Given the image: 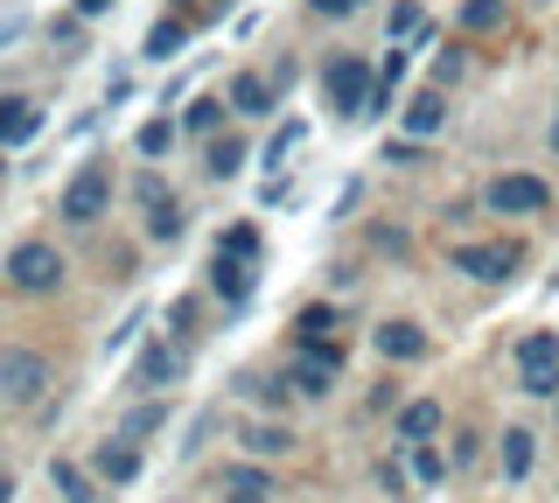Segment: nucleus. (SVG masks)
Instances as JSON below:
<instances>
[{
  "label": "nucleus",
  "mask_w": 559,
  "mask_h": 503,
  "mask_svg": "<svg viewBox=\"0 0 559 503\" xmlns=\"http://www.w3.org/2000/svg\"><path fill=\"white\" fill-rule=\"evenodd\" d=\"M322 92H329V106H336L343 119H371V98H378L371 63H364V57H336L322 71Z\"/></svg>",
  "instance_id": "nucleus-1"
},
{
  "label": "nucleus",
  "mask_w": 559,
  "mask_h": 503,
  "mask_svg": "<svg viewBox=\"0 0 559 503\" xmlns=\"http://www.w3.org/2000/svg\"><path fill=\"white\" fill-rule=\"evenodd\" d=\"M105 211H112V176H105L98 161H84L78 176L63 182V203H57V217H63V224H98Z\"/></svg>",
  "instance_id": "nucleus-2"
},
{
  "label": "nucleus",
  "mask_w": 559,
  "mask_h": 503,
  "mask_svg": "<svg viewBox=\"0 0 559 503\" xmlns=\"http://www.w3.org/2000/svg\"><path fill=\"white\" fill-rule=\"evenodd\" d=\"M63 252L57 245H43V238H28V245H14L8 252V280L22 287V294H57L63 287Z\"/></svg>",
  "instance_id": "nucleus-3"
},
{
  "label": "nucleus",
  "mask_w": 559,
  "mask_h": 503,
  "mask_svg": "<svg viewBox=\"0 0 559 503\" xmlns=\"http://www.w3.org/2000/svg\"><path fill=\"white\" fill-rule=\"evenodd\" d=\"M518 385L532 398H559V336L552 328H532L518 343Z\"/></svg>",
  "instance_id": "nucleus-4"
},
{
  "label": "nucleus",
  "mask_w": 559,
  "mask_h": 503,
  "mask_svg": "<svg viewBox=\"0 0 559 503\" xmlns=\"http://www.w3.org/2000/svg\"><path fill=\"white\" fill-rule=\"evenodd\" d=\"M49 385V363L35 350H0V398H14V406H35Z\"/></svg>",
  "instance_id": "nucleus-5"
},
{
  "label": "nucleus",
  "mask_w": 559,
  "mask_h": 503,
  "mask_svg": "<svg viewBox=\"0 0 559 503\" xmlns=\"http://www.w3.org/2000/svg\"><path fill=\"white\" fill-rule=\"evenodd\" d=\"M546 203H552V189L538 176H497V182H489V211H497V217H538Z\"/></svg>",
  "instance_id": "nucleus-6"
},
{
  "label": "nucleus",
  "mask_w": 559,
  "mask_h": 503,
  "mask_svg": "<svg viewBox=\"0 0 559 503\" xmlns=\"http://www.w3.org/2000/svg\"><path fill=\"white\" fill-rule=\"evenodd\" d=\"M336 371H343V343H329V350H301L294 371H287V385L308 392V398H322V392H336Z\"/></svg>",
  "instance_id": "nucleus-7"
},
{
  "label": "nucleus",
  "mask_w": 559,
  "mask_h": 503,
  "mask_svg": "<svg viewBox=\"0 0 559 503\" xmlns=\"http://www.w3.org/2000/svg\"><path fill=\"white\" fill-rule=\"evenodd\" d=\"M182 371H189V357L175 350V343H147L133 363V385L140 392H168V385H182Z\"/></svg>",
  "instance_id": "nucleus-8"
},
{
  "label": "nucleus",
  "mask_w": 559,
  "mask_h": 503,
  "mask_svg": "<svg viewBox=\"0 0 559 503\" xmlns=\"http://www.w3.org/2000/svg\"><path fill=\"white\" fill-rule=\"evenodd\" d=\"M454 273H468V280H511L518 266V245H454L448 252Z\"/></svg>",
  "instance_id": "nucleus-9"
},
{
  "label": "nucleus",
  "mask_w": 559,
  "mask_h": 503,
  "mask_svg": "<svg viewBox=\"0 0 559 503\" xmlns=\"http://www.w3.org/2000/svg\"><path fill=\"white\" fill-rule=\"evenodd\" d=\"M273 106H280V84H273V77H259V71H238V77H231V112L266 119Z\"/></svg>",
  "instance_id": "nucleus-10"
},
{
  "label": "nucleus",
  "mask_w": 559,
  "mask_h": 503,
  "mask_svg": "<svg viewBox=\"0 0 559 503\" xmlns=\"http://www.w3.org/2000/svg\"><path fill=\"white\" fill-rule=\"evenodd\" d=\"M371 343H378V357H384V363H413V357H427V328H419V322H384Z\"/></svg>",
  "instance_id": "nucleus-11"
},
{
  "label": "nucleus",
  "mask_w": 559,
  "mask_h": 503,
  "mask_svg": "<svg viewBox=\"0 0 559 503\" xmlns=\"http://www.w3.org/2000/svg\"><path fill=\"white\" fill-rule=\"evenodd\" d=\"M43 133V106L35 98H0V147H22Z\"/></svg>",
  "instance_id": "nucleus-12"
},
{
  "label": "nucleus",
  "mask_w": 559,
  "mask_h": 503,
  "mask_svg": "<svg viewBox=\"0 0 559 503\" xmlns=\"http://www.w3.org/2000/svg\"><path fill=\"white\" fill-rule=\"evenodd\" d=\"M252 273H259L252 259H231V252H217V259H210V287H217L231 308H238V301H252Z\"/></svg>",
  "instance_id": "nucleus-13"
},
{
  "label": "nucleus",
  "mask_w": 559,
  "mask_h": 503,
  "mask_svg": "<svg viewBox=\"0 0 559 503\" xmlns=\"http://www.w3.org/2000/svg\"><path fill=\"white\" fill-rule=\"evenodd\" d=\"M182 49H189V14H162V22L147 28V43H140V57L168 63V57H182Z\"/></svg>",
  "instance_id": "nucleus-14"
},
{
  "label": "nucleus",
  "mask_w": 559,
  "mask_h": 503,
  "mask_svg": "<svg viewBox=\"0 0 559 503\" xmlns=\"http://www.w3.org/2000/svg\"><path fill=\"white\" fill-rule=\"evenodd\" d=\"M287 447H294L287 420H252V427H245V455H259V462H280Z\"/></svg>",
  "instance_id": "nucleus-15"
},
{
  "label": "nucleus",
  "mask_w": 559,
  "mask_h": 503,
  "mask_svg": "<svg viewBox=\"0 0 559 503\" xmlns=\"http://www.w3.org/2000/svg\"><path fill=\"white\" fill-rule=\"evenodd\" d=\"M441 127H448V98L441 92H419L413 106H406V133H413V141H433Z\"/></svg>",
  "instance_id": "nucleus-16"
},
{
  "label": "nucleus",
  "mask_w": 559,
  "mask_h": 503,
  "mask_svg": "<svg viewBox=\"0 0 559 503\" xmlns=\"http://www.w3.org/2000/svg\"><path fill=\"white\" fill-rule=\"evenodd\" d=\"M294 336H301V350H329V343H336V308H301V315H294Z\"/></svg>",
  "instance_id": "nucleus-17"
},
{
  "label": "nucleus",
  "mask_w": 559,
  "mask_h": 503,
  "mask_svg": "<svg viewBox=\"0 0 559 503\" xmlns=\"http://www.w3.org/2000/svg\"><path fill=\"white\" fill-rule=\"evenodd\" d=\"M98 476H105V482H133V476H140V447L112 433V441L98 447Z\"/></svg>",
  "instance_id": "nucleus-18"
},
{
  "label": "nucleus",
  "mask_w": 559,
  "mask_h": 503,
  "mask_svg": "<svg viewBox=\"0 0 559 503\" xmlns=\"http://www.w3.org/2000/svg\"><path fill=\"white\" fill-rule=\"evenodd\" d=\"M433 433H441V406H433V398H413L406 412H399V441H433Z\"/></svg>",
  "instance_id": "nucleus-19"
},
{
  "label": "nucleus",
  "mask_w": 559,
  "mask_h": 503,
  "mask_svg": "<svg viewBox=\"0 0 559 503\" xmlns=\"http://www.w3.org/2000/svg\"><path fill=\"white\" fill-rule=\"evenodd\" d=\"M49 482H57V496H63V503H98L92 476H84L78 462H49Z\"/></svg>",
  "instance_id": "nucleus-20"
},
{
  "label": "nucleus",
  "mask_w": 559,
  "mask_h": 503,
  "mask_svg": "<svg viewBox=\"0 0 559 503\" xmlns=\"http://www.w3.org/2000/svg\"><path fill=\"white\" fill-rule=\"evenodd\" d=\"M503 476H511V482L532 476V433H524V427L503 433Z\"/></svg>",
  "instance_id": "nucleus-21"
},
{
  "label": "nucleus",
  "mask_w": 559,
  "mask_h": 503,
  "mask_svg": "<svg viewBox=\"0 0 559 503\" xmlns=\"http://www.w3.org/2000/svg\"><path fill=\"white\" fill-rule=\"evenodd\" d=\"M203 168H210V176H217V182H231L238 168H245V141H210V154H203Z\"/></svg>",
  "instance_id": "nucleus-22"
},
{
  "label": "nucleus",
  "mask_w": 559,
  "mask_h": 503,
  "mask_svg": "<svg viewBox=\"0 0 559 503\" xmlns=\"http://www.w3.org/2000/svg\"><path fill=\"white\" fill-rule=\"evenodd\" d=\"M147 238H162V245H175V238H182V203H154V211H147Z\"/></svg>",
  "instance_id": "nucleus-23"
},
{
  "label": "nucleus",
  "mask_w": 559,
  "mask_h": 503,
  "mask_svg": "<svg viewBox=\"0 0 559 503\" xmlns=\"http://www.w3.org/2000/svg\"><path fill=\"white\" fill-rule=\"evenodd\" d=\"M133 147L147 154V161H154V154H168V147H175V119H147V127L133 133Z\"/></svg>",
  "instance_id": "nucleus-24"
},
{
  "label": "nucleus",
  "mask_w": 559,
  "mask_h": 503,
  "mask_svg": "<svg viewBox=\"0 0 559 503\" xmlns=\"http://www.w3.org/2000/svg\"><path fill=\"white\" fill-rule=\"evenodd\" d=\"M217 252H231V259H252V266H259V224H231V231L217 238Z\"/></svg>",
  "instance_id": "nucleus-25"
},
{
  "label": "nucleus",
  "mask_w": 559,
  "mask_h": 503,
  "mask_svg": "<svg viewBox=\"0 0 559 503\" xmlns=\"http://www.w3.org/2000/svg\"><path fill=\"white\" fill-rule=\"evenodd\" d=\"M217 119H224V98H189L182 127H189V133H217Z\"/></svg>",
  "instance_id": "nucleus-26"
},
{
  "label": "nucleus",
  "mask_w": 559,
  "mask_h": 503,
  "mask_svg": "<svg viewBox=\"0 0 559 503\" xmlns=\"http://www.w3.org/2000/svg\"><path fill=\"white\" fill-rule=\"evenodd\" d=\"M462 28H503V0H462Z\"/></svg>",
  "instance_id": "nucleus-27"
},
{
  "label": "nucleus",
  "mask_w": 559,
  "mask_h": 503,
  "mask_svg": "<svg viewBox=\"0 0 559 503\" xmlns=\"http://www.w3.org/2000/svg\"><path fill=\"white\" fill-rule=\"evenodd\" d=\"M168 420V406H140V412H127V420H119V441H140V433H154Z\"/></svg>",
  "instance_id": "nucleus-28"
},
{
  "label": "nucleus",
  "mask_w": 559,
  "mask_h": 503,
  "mask_svg": "<svg viewBox=\"0 0 559 503\" xmlns=\"http://www.w3.org/2000/svg\"><path fill=\"white\" fill-rule=\"evenodd\" d=\"M413 476H419V482H441V476H448V462H441V447H433V441L413 447Z\"/></svg>",
  "instance_id": "nucleus-29"
},
{
  "label": "nucleus",
  "mask_w": 559,
  "mask_h": 503,
  "mask_svg": "<svg viewBox=\"0 0 559 503\" xmlns=\"http://www.w3.org/2000/svg\"><path fill=\"white\" fill-rule=\"evenodd\" d=\"M384 36H392V43L419 36V8H413V0H399V8H392V22H384Z\"/></svg>",
  "instance_id": "nucleus-30"
},
{
  "label": "nucleus",
  "mask_w": 559,
  "mask_h": 503,
  "mask_svg": "<svg viewBox=\"0 0 559 503\" xmlns=\"http://www.w3.org/2000/svg\"><path fill=\"white\" fill-rule=\"evenodd\" d=\"M231 496H266V468H231Z\"/></svg>",
  "instance_id": "nucleus-31"
},
{
  "label": "nucleus",
  "mask_w": 559,
  "mask_h": 503,
  "mask_svg": "<svg viewBox=\"0 0 559 503\" xmlns=\"http://www.w3.org/2000/svg\"><path fill=\"white\" fill-rule=\"evenodd\" d=\"M245 392H252L259 406H287V385H273V378H245Z\"/></svg>",
  "instance_id": "nucleus-32"
},
{
  "label": "nucleus",
  "mask_w": 559,
  "mask_h": 503,
  "mask_svg": "<svg viewBox=\"0 0 559 503\" xmlns=\"http://www.w3.org/2000/svg\"><path fill=\"white\" fill-rule=\"evenodd\" d=\"M168 328H175V336L197 328V301H189V294H182V301H168Z\"/></svg>",
  "instance_id": "nucleus-33"
},
{
  "label": "nucleus",
  "mask_w": 559,
  "mask_h": 503,
  "mask_svg": "<svg viewBox=\"0 0 559 503\" xmlns=\"http://www.w3.org/2000/svg\"><path fill=\"white\" fill-rule=\"evenodd\" d=\"M294 141H301V127H280V141L266 147V168H273V176H280V161H287V147H294Z\"/></svg>",
  "instance_id": "nucleus-34"
},
{
  "label": "nucleus",
  "mask_w": 559,
  "mask_h": 503,
  "mask_svg": "<svg viewBox=\"0 0 559 503\" xmlns=\"http://www.w3.org/2000/svg\"><path fill=\"white\" fill-rule=\"evenodd\" d=\"M133 196L154 211V203H168V189H162V176H140V182H133Z\"/></svg>",
  "instance_id": "nucleus-35"
},
{
  "label": "nucleus",
  "mask_w": 559,
  "mask_h": 503,
  "mask_svg": "<svg viewBox=\"0 0 559 503\" xmlns=\"http://www.w3.org/2000/svg\"><path fill=\"white\" fill-rule=\"evenodd\" d=\"M384 161H399V168H413V161H419V147H413V141H392V147H384Z\"/></svg>",
  "instance_id": "nucleus-36"
},
{
  "label": "nucleus",
  "mask_w": 559,
  "mask_h": 503,
  "mask_svg": "<svg viewBox=\"0 0 559 503\" xmlns=\"http://www.w3.org/2000/svg\"><path fill=\"white\" fill-rule=\"evenodd\" d=\"M105 8H112V0H78V22H98Z\"/></svg>",
  "instance_id": "nucleus-37"
},
{
  "label": "nucleus",
  "mask_w": 559,
  "mask_h": 503,
  "mask_svg": "<svg viewBox=\"0 0 559 503\" xmlns=\"http://www.w3.org/2000/svg\"><path fill=\"white\" fill-rule=\"evenodd\" d=\"M314 14H349V0H314Z\"/></svg>",
  "instance_id": "nucleus-38"
},
{
  "label": "nucleus",
  "mask_w": 559,
  "mask_h": 503,
  "mask_svg": "<svg viewBox=\"0 0 559 503\" xmlns=\"http://www.w3.org/2000/svg\"><path fill=\"white\" fill-rule=\"evenodd\" d=\"M14 36H22V22H0V49H8Z\"/></svg>",
  "instance_id": "nucleus-39"
},
{
  "label": "nucleus",
  "mask_w": 559,
  "mask_h": 503,
  "mask_svg": "<svg viewBox=\"0 0 559 503\" xmlns=\"http://www.w3.org/2000/svg\"><path fill=\"white\" fill-rule=\"evenodd\" d=\"M14 496V476H0V503H8Z\"/></svg>",
  "instance_id": "nucleus-40"
},
{
  "label": "nucleus",
  "mask_w": 559,
  "mask_h": 503,
  "mask_svg": "<svg viewBox=\"0 0 559 503\" xmlns=\"http://www.w3.org/2000/svg\"><path fill=\"white\" fill-rule=\"evenodd\" d=\"M552 154H559V112H552Z\"/></svg>",
  "instance_id": "nucleus-41"
},
{
  "label": "nucleus",
  "mask_w": 559,
  "mask_h": 503,
  "mask_svg": "<svg viewBox=\"0 0 559 503\" xmlns=\"http://www.w3.org/2000/svg\"><path fill=\"white\" fill-rule=\"evenodd\" d=\"M231 503H259V496H231Z\"/></svg>",
  "instance_id": "nucleus-42"
},
{
  "label": "nucleus",
  "mask_w": 559,
  "mask_h": 503,
  "mask_svg": "<svg viewBox=\"0 0 559 503\" xmlns=\"http://www.w3.org/2000/svg\"><path fill=\"white\" fill-rule=\"evenodd\" d=\"M357 8H364V0H349V14H357Z\"/></svg>",
  "instance_id": "nucleus-43"
}]
</instances>
